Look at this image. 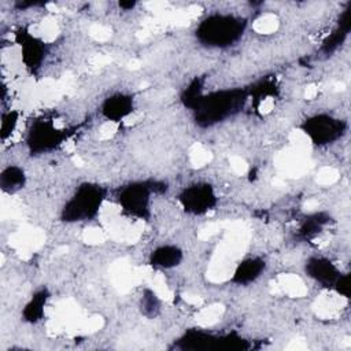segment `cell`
<instances>
[{"mask_svg": "<svg viewBox=\"0 0 351 351\" xmlns=\"http://www.w3.org/2000/svg\"><path fill=\"white\" fill-rule=\"evenodd\" d=\"M184 254L177 245H160L155 248L149 256V263L159 269H173L180 265Z\"/></svg>", "mask_w": 351, "mask_h": 351, "instance_id": "cell-12", "label": "cell"}, {"mask_svg": "<svg viewBox=\"0 0 351 351\" xmlns=\"http://www.w3.org/2000/svg\"><path fill=\"white\" fill-rule=\"evenodd\" d=\"M302 129L313 144L328 145L343 137L347 130V123L329 114H317L307 118Z\"/></svg>", "mask_w": 351, "mask_h": 351, "instance_id": "cell-4", "label": "cell"}, {"mask_svg": "<svg viewBox=\"0 0 351 351\" xmlns=\"http://www.w3.org/2000/svg\"><path fill=\"white\" fill-rule=\"evenodd\" d=\"M48 293L45 289H41L33 295L30 302L23 308V317L29 322H37L44 314V306L47 303Z\"/></svg>", "mask_w": 351, "mask_h": 351, "instance_id": "cell-14", "label": "cell"}, {"mask_svg": "<svg viewBox=\"0 0 351 351\" xmlns=\"http://www.w3.org/2000/svg\"><path fill=\"white\" fill-rule=\"evenodd\" d=\"M134 4H136V3H133V1H130V3H123V1H121V3H119V7H122V8H133Z\"/></svg>", "mask_w": 351, "mask_h": 351, "instance_id": "cell-17", "label": "cell"}, {"mask_svg": "<svg viewBox=\"0 0 351 351\" xmlns=\"http://www.w3.org/2000/svg\"><path fill=\"white\" fill-rule=\"evenodd\" d=\"M247 19L233 14H211L196 27V38L208 48H228L244 34Z\"/></svg>", "mask_w": 351, "mask_h": 351, "instance_id": "cell-1", "label": "cell"}, {"mask_svg": "<svg viewBox=\"0 0 351 351\" xmlns=\"http://www.w3.org/2000/svg\"><path fill=\"white\" fill-rule=\"evenodd\" d=\"M178 200L186 213L200 215L210 211L217 204L214 189L208 184H195L185 188Z\"/></svg>", "mask_w": 351, "mask_h": 351, "instance_id": "cell-6", "label": "cell"}, {"mask_svg": "<svg viewBox=\"0 0 351 351\" xmlns=\"http://www.w3.org/2000/svg\"><path fill=\"white\" fill-rule=\"evenodd\" d=\"M325 221L322 218V214H315L311 218H308L304 225L302 226V234L306 237H311L314 234H317L319 232V229H322Z\"/></svg>", "mask_w": 351, "mask_h": 351, "instance_id": "cell-15", "label": "cell"}, {"mask_svg": "<svg viewBox=\"0 0 351 351\" xmlns=\"http://www.w3.org/2000/svg\"><path fill=\"white\" fill-rule=\"evenodd\" d=\"M266 267V263L262 258H248L244 259L243 262H240L233 273L232 281L234 284H240V285H247L250 282H254L256 278L261 277V274L263 273Z\"/></svg>", "mask_w": 351, "mask_h": 351, "instance_id": "cell-10", "label": "cell"}, {"mask_svg": "<svg viewBox=\"0 0 351 351\" xmlns=\"http://www.w3.org/2000/svg\"><path fill=\"white\" fill-rule=\"evenodd\" d=\"M104 199L106 191L100 185L84 182L63 207L62 218L66 222L89 221L97 215Z\"/></svg>", "mask_w": 351, "mask_h": 351, "instance_id": "cell-3", "label": "cell"}, {"mask_svg": "<svg viewBox=\"0 0 351 351\" xmlns=\"http://www.w3.org/2000/svg\"><path fill=\"white\" fill-rule=\"evenodd\" d=\"M245 100L247 96L241 89H223L202 95L191 110L195 112L197 125L207 128L241 110Z\"/></svg>", "mask_w": 351, "mask_h": 351, "instance_id": "cell-2", "label": "cell"}, {"mask_svg": "<svg viewBox=\"0 0 351 351\" xmlns=\"http://www.w3.org/2000/svg\"><path fill=\"white\" fill-rule=\"evenodd\" d=\"M306 273L322 287L333 288L340 278V270L329 259L322 256H313L306 262Z\"/></svg>", "mask_w": 351, "mask_h": 351, "instance_id": "cell-8", "label": "cell"}, {"mask_svg": "<svg viewBox=\"0 0 351 351\" xmlns=\"http://www.w3.org/2000/svg\"><path fill=\"white\" fill-rule=\"evenodd\" d=\"M16 125V114L15 112H8L3 114V121H1V136L3 138L7 137V134L12 133L14 128Z\"/></svg>", "mask_w": 351, "mask_h": 351, "instance_id": "cell-16", "label": "cell"}, {"mask_svg": "<svg viewBox=\"0 0 351 351\" xmlns=\"http://www.w3.org/2000/svg\"><path fill=\"white\" fill-rule=\"evenodd\" d=\"M350 15H351V8L347 7V8L341 12L336 29H335V30L332 32V34H329L328 38L324 41L322 48H321V51H322L324 53L329 55V53L335 52V51L346 41V38H347V36H348V33H350V29H351V18H350Z\"/></svg>", "mask_w": 351, "mask_h": 351, "instance_id": "cell-11", "label": "cell"}, {"mask_svg": "<svg viewBox=\"0 0 351 351\" xmlns=\"http://www.w3.org/2000/svg\"><path fill=\"white\" fill-rule=\"evenodd\" d=\"M63 140V132L58 130L52 123L37 122L29 133L27 144L34 152H47L59 145Z\"/></svg>", "mask_w": 351, "mask_h": 351, "instance_id": "cell-7", "label": "cell"}, {"mask_svg": "<svg viewBox=\"0 0 351 351\" xmlns=\"http://www.w3.org/2000/svg\"><path fill=\"white\" fill-rule=\"evenodd\" d=\"M26 182L25 171L18 166H8L1 171L0 176V185L4 192H15L21 188H23Z\"/></svg>", "mask_w": 351, "mask_h": 351, "instance_id": "cell-13", "label": "cell"}, {"mask_svg": "<svg viewBox=\"0 0 351 351\" xmlns=\"http://www.w3.org/2000/svg\"><path fill=\"white\" fill-rule=\"evenodd\" d=\"M152 191L154 186L145 182H134L122 188L118 196V202L128 214L137 218H147L149 215Z\"/></svg>", "mask_w": 351, "mask_h": 351, "instance_id": "cell-5", "label": "cell"}, {"mask_svg": "<svg viewBox=\"0 0 351 351\" xmlns=\"http://www.w3.org/2000/svg\"><path fill=\"white\" fill-rule=\"evenodd\" d=\"M133 97L125 93H115L107 97L101 106V114L111 122H119L125 119L133 111Z\"/></svg>", "mask_w": 351, "mask_h": 351, "instance_id": "cell-9", "label": "cell"}]
</instances>
